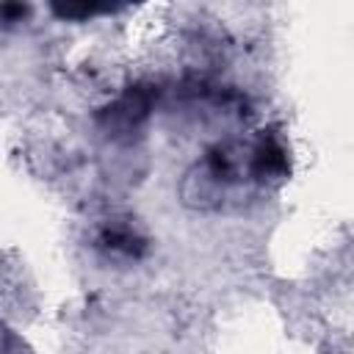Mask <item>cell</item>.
Segmentation results:
<instances>
[{"mask_svg":"<svg viewBox=\"0 0 354 354\" xmlns=\"http://www.w3.org/2000/svg\"><path fill=\"white\" fill-rule=\"evenodd\" d=\"M105 243L111 246V249H119V252H127V254H133L136 249H138V238H136V232H130L127 227H111L108 232H105Z\"/></svg>","mask_w":354,"mask_h":354,"instance_id":"cell-1","label":"cell"}]
</instances>
